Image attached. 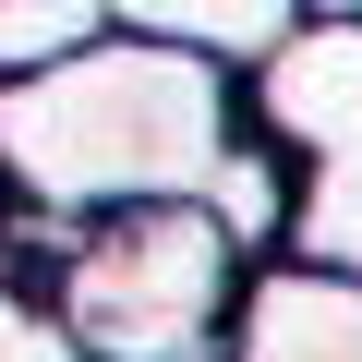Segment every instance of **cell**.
I'll return each mask as SVG.
<instances>
[{"mask_svg":"<svg viewBox=\"0 0 362 362\" xmlns=\"http://www.w3.org/2000/svg\"><path fill=\"white\" fill-rule=\"evenodd\" d=\"M242 145L230 61L97 25L25 73H0V194L25 218H109V206H181L218 194Z\"/></svg>","mask_w":362,"mask_h":362,"instance_id":"1","label":"cell"},{"mask_svg":"<svg viewBox=\"0 0 362 362\" xmlns=\"http://www.w3.org/2000/svg\"><path fill=\"white\" fill-rule=\"evenodd\" d=\"M49 266L25 290L73 338V362H230V314L254 254L218 230V206H109V218H37Z\"/></svg>","mask_w":362,"mask_h":362,"instance_id":"2","label":"cell"},{"mask_svg":"<svg viewBox=\"0 0 362 362\" xmlns=\"http://www.w3.org/2000/svg\"><path fill=\"white\" fill-rule=\"evenodd\" d=\"M242 133L278 157V254L314 278H362V25L350 13H290L242 73Z\"/></svg>","mask_w":362,"mask_h":362,"instance_id":"3","label":"cell"},{"mask_svg":"<svg viewBox=\"0 0 362 362\" xmlns=\"http://www.w3.org/2000/svg\"><path fill=\"white\" fill-rule=\"evenodd\" d=\"M230 362H362V278L254 266L230 314Z\"/></svg>","mask_w":362,"mask_h":362,"instance_id":"4","label":"cell"},{"mask_svg":"<svg viewBox=\"0 0 362 362\" xmlns=\"http://www.w3.org/2000/svg\"><path fill=\"white\" fill-rule=\"evenodd\" d=\"M97 13L109 25H133V37H181V49H206V61H254L290 13H302V0H97Z\"/></svg>","mask_w":362,"mask_h":362,"instance_id":"5","label":"cell"},{"mask_svg":"<svg viewBox=\"0 0 362 362\" xmlns=\"http://www.w3.org/2000/svg\"><path fill=\"white\" fill-rule=\"evenodd\" d=\"M0 362H73V338L49 326V302L25 290V266H0Z\"/></svg>","mask_w":362,"mask_h":362,"instance_id":"6","label":"cell"},{"mask_svg":"<svg viewBox=\"0 0 362 362\" xmlns=\"http://www.w3.org/2000/svg\"><path fill=\"white\" fill-rule=\"evenodd\" d=\"M302 13H350V25H362V0H302Z\"/></svg>","mask_w":362,"mask_h":362,"instance_id":"7","label":"cell"}]
</instances>
